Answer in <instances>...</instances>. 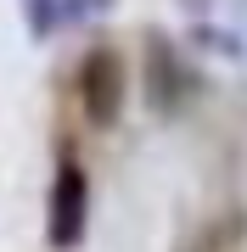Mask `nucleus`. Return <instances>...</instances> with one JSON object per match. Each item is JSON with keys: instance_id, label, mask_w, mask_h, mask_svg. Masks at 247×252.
Segmentation results:
<instances>
[{"instance_id": "1", "label": "nucleus", "mask_w": 247, "mask_h": 252, "mask_svg": "<svg viewBox=\"0 0 247 252\" xmlns=\"http://www.w3.org/2000/svg\"><path fill=\"white\" fill-rule=\"evenodd\" d=\"M90 230V174L79 162H56V180L45 196V235L56 252H73Z\"/></svg>"}, {"instance_id": "2", "label": "nucleus", "mask_w": 247, "mask_h": 252, "mask_svg": "<svg viewBox=\"0 0 247 252\" xmlns=\"http://www.w3.org/2000/svg\"><path fill=\"white\" fill-rule=\"evenodd\" d=\"M124 101H129V67L118 51H90L79 62V107L96 129H112L124 118Z\"/></svg>"}, {"instance_id": "7", "label": "nucleus", "mask_w": 247, "mask_h": 252, "mask_svg": "<svg viewBox=\"0 0 247 252\" xmlns=\"http://www.w3.org/2000/svg\"><path fill=\"white\" fill-rule=\"evenodd\" d=\"M180 11H191V17H208V11H213V0H180Z\"/></svg>"}, {"instance_id": "3", "label": "nucleus", "mask_w": 247, "mask_h": 252, "mask_svg": "<svg viewBox=\"0 0 247 252\" xmlns=\"http://www.w3.org/2000/svg\"><path fill=\"white\" fill-rule=\"evenodd\" d=\"M141 90H146L152 112L157 118H174L191 101V73H185L180 51H174V39L163 34V28H152L146 34V56H141Z\"/></svg>"}, {"instance_id": "4", "label": "nucleus", "mask_w": 247, "mask_h": 252, "mask_svg": "<svg viewBox=\"0 0 247 252\" xmlns=\"http://www.w3.org/2000/svg\"><path fill=\"white\" fill-rule=\"evenodd\" d=\"M56 23H62V0H28V34L34 39H51Z\"/></svg>"}, {"instance_id": "6", "label": "nucleus", "mask_w": 247, "mask_h": 252, "mask_svg": "<svg viewBox=\"0 0 247 252\" xmlns=\"http://www.w3.org/2000/svg\"><path fill=\"white\" fill-rule=\"evenodd\" d=\"M62 11H68V17H107L112 0H62Z\"/></svg>"}, {"instance_id": "5", "label": "nucleus", "mask_w": 247, "mask_h": 252, "mask_svg": "<svg viewBox=\"0 0 247 252\" xmlns=\"http://www.w3.org/2000/svg\"><path fill=\"white\" fill-rule=\"evenodd\" d=\"M191 39H197L202 51H219L225 62H236V56H242V39H236V34H219V28H208V17H197V34H191Z\"/></svg>"}]
</instances>
